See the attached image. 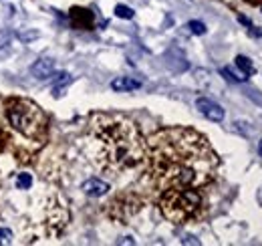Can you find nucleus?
Segmentation results:
<instances>
[{
  "mask_svg": "<svg viewBox=\"0 0 262 246\" xmlns=\"http://www.w3.org/2000/svg\"><path fill=\"white\" fill-rule=\"evenodd\" d=\"M220 73H222V75H224V77H226L228 81H234V83H242V81H244L242 77H236V75H234V73H232V71H230L228 67H224V69H222Z\"/></svg>",
  "mask_w": 262,
  "mask_h": 246,
  "instance_id": "16",
  "label": "nucleus"
},
{
  "mask_svg": "<svg viewBox=\"0 0 262 246\" xmlns=\"http://www.w3.org/2000/svg\"><path fill=\"white\" fill-rule=\"evenodd\" d=\"M8 40H10V34H8L6 30H2V32H0V46L8 44Z\"/></svg>",
  "mask_w": 262,
  "mask_h": 246,
  "instance_id": "17",
  "label": "nucleus"
},
{
  "mask_svg": "<svg viewBox=\"0 0 262 246\" xmlns=\"http://www.w3.org/2000/svg\"><path fill=\"white\" fill-rule=\"evenodd\" d=\"M162 214L174 224L196 220L204 212V198L196 188H168L160 198Z\"/></svg>",
  "mask_w": 262,
  "mask_h": 246,
  "instance_id": "3",
  "label": "nucleus"
},
{
  "mask_svg": "<svg viewBox=\"0 0 262 246\" xmlns=\"http://www.w3.org/2000/svg\"><path fill=\"white\" fill-rule=\"evenodd\" d=\"M258 154H260V158H262V139H260V143H258Z\"/></svg>",
  "mask_w": 262,
  "mask_h": 246,
  "instance_id": "21",
  "label": "nucleus"
},
{
  "mask_svg": "<svg viewBox=\"0 0 262 246\" xmlns=\"http://www.w3.org/2000/svg\"><path fill=\"white\" fill-rule=\"evenodd\" d=\"M244 2H248V4H262V0H244Z\"/></svg>",
  "mask_w": 262,
  "mask_h": 246,
  "instance_id": "20",
  "label": "nucleus"
},
{
  "mask_svg": "<svg viewBox=\"0 0 262 246\" xmlns=\"http://www.w3.org/2000/svg\"><path fill=\"white\" fill-rule=\"evenodd\" d=\"M85 152L99 170L119 176L145 162L147 143L137 125L127 117L99 113L91 117Z\"/></svg>",
  "mask_w": 262,
  "mask_h": 246,
  "instance_id": "2",
  "label": "nucleus"
},
{
  "mask_svg": "<svg viewBox=\"0 0 262 246\" xmlns=\"http://www.w3.org/2000/svg\"><path fill=\"white\" fill-rule=\"evenodd\" d=\"M260 6H262V4H260Z\"/></svg>",
  "mask_w": 262,
  "mask_h": 246,
  "instance_id": "22",
  "label": "nucleus"
},
{
  "mask_svg": "<svg viewBox=\"0 0 262 246\" xmlns=\"http://www.w3.org/2000/svg\"><path fill=\"white\" fill-rule=\"evenodd\" d=\"M115 16L129 20V18H133V10H131L129 6H125V4H117V6H115Z\"/></svg>",
  "mask_w": 262,
  "mask_h": 246,
  "instance_id": "12",
  "label": "nucleus"
},
{
  "mask_svg": "<svg viewBox=\"0 0 262 246\" xmlns=\"http://www.w3.org/2000/svg\"><path fill=\"white\" fill-rule=\"evenodd\" d=\"M188 28H190L194 34H206V24L200 22V20H190V22H188Z\"/></svg>",
  "mask_w": 262,
  "mask_h": 246,
  "instance_id": "14",
  "label": "nucleus"
},
{
  "mask_svg": "<svg viewBox=\"0 0 262 246\" xmlns=\"http://www.w3.org/2000/svg\"><path fill=\"white\" fill-rule=\"evenodd\" d=\"M196 107H198V111H200L204 117H208L210 121H222V119H224V109H222L218 103H214L212 99L200 97V99L196 101Z\"/></svg>",
  "mask_w": 262,
  "mask_h": 246,
  "instance_id": "5",
  "label": "nucleus"
},
{
  "mask_svg": "<svg viewBox=\"0 0 262 246\" xmlns=\"http://www.w3.org/2000/svg\"><path fill=\"white\" fill-rule=\"evenodd\" d=\"M141 87V81L133 79V77H117L111 81V89L113 91H119V93H125V91H135Z\"/></svg>",
  "mask_w": 262,
  "mask_h": 246,
  "instance_id": "9",
  "label": "nucleus"
},
{
  "mask_svg": "<svg viewBox=\"0 0 262 246\" xmlns=\"http://www.w3.org/2000/svg\"><path fill=\"white\" fill-rule=\"evenodd\" d=\"M182 244H196V246H200V240H196L194 236H184Z\"/></svg>",
  "mask_w": 262,
  "mask_h": 246,
  "instance_id": "18",
  "label": "nucleus"
},
{
  "mask_svg": "<svg viewBox=\"0 0 262 246\" xmlns=\"http://www.w3.org/2000/svg\"><path fill=\"white\" fill-rule=\"evenodd\" d=\"M117 244H135V242H133V240H131V238H129V236H127V238H125V240H119V242H117Z\"/></svg>",
  "mask_w": 262,
  "mask_h": 246,
  "instance_id": "19",
  "label": "nucleus"
},
{
  "mask_svg": "<svg viewBox=\"0 0 262 246\" xmlns=\"http://www.w3.org/2000/svg\"><path fill=\"white\" fill-rule=\"evenodd\" d=\"M71 81H73V77H71L69 73H61V75L57 77V83H55V87H52V91H55V97H57V95H61V91H63V89H65V87H67Z\"/></svg>",
  "mask_w": 262,
  "mask_h": 246,
  "instance_id": "11",
  "label": "nucleus"
},
{
  "mask_svg": "<svg viewBox=\"0 0 262 246\" xmlns=\"http://www.w3.org/2000/svg\"><path fill=\"white\" fill-rule=\"evenodd\" d=\"M236 67L242 71V75H246V77H250V75H254V65H252V61L248 59V57H244V55H238L236 57Z\"/></svg>",
  "mask_w": 262,
  "mask_h": 246,
  "instance_id": "10",
  "label": "nucleus"
},
{
  "mask_svg": "<svg viewBox=\"0 0 262 246\" xmlns=\"http://www.w3.org/2000/svg\"><path fill=\"white\" fill-rule=\"evenodd\" d=\"M12 242V232L8 228H0V244H10Z\"/></svg>",
  "mask_w": 262,
  "mask_h": 246,
  "instance_id": "15",
  "label": "nucleus"
},
{
  "mask_svg": "<svg viewBox=\"0 0 262 246\" xmlns=\"http://www.w3.org/2000/svg\"><path fill=\"white\" fill-rule=\"evenodd\" d=\"M6 117L10 125L24 137L40 141L46 135V115L44 111L28 99H8Z\"/></svg>",
  "mask_w": 262,
  "mask_h": 246,
  "instance_id": "4",
  "label": "nucleus"
},
{
  "mask_svg": "<svg viewBox=\"0 0 262 246\" xmlns=\"http://www.w3.org/2000/svg\"><path fill=\"white\" fill-rule=\"evenodd\" d=\"M71 22L75 28L89 30V28H93V12L87 8H73L71 10Z\"/></svg>",
  "mask_w": 262,
  "mask_h": 246,
  "instance_id": "7",
  "label": "nucleus"
},
{
  "mask_svg": "<svg viewBox=\"0 0 262 246\" xmlns=\"http://www.w3.org/2000/svg\"><path fill=\"white\" fill-rule=\"evenodd\" d=\"M30 73L36 77V79H48L52 77V73H55V61H52L50 57H40L34 61V65L30 67Z\"/></svg>",
  "mask_w": 262,
  "mask_h": 246,
  "instance_id": "6",
  "label": "nucleus"
},
{
  "mask_svg": "<svg viewBox=\"0 0 262 246\" xmlns=\"http://www.w3.org/2000/svg\"><path fill=\"white\" fill-rule=\"evenodd\" d=\"M151 180L157 188H204L214 182L220 160L210 141L188 127L155 131L147 141Z\"/></svg>",
  "mask_w": 262,
  "mask_h": 246,
  "instance_id": "1",
  "label": "nucleus"
},
{
  "mask_svg": "<svg viewBox=\"0 0 262 246\" xmlns=\"http://www.w3.org/2000/svg\"><path fill=\"white\" fill-rule=\"evenodd\" d=\"M81 190L87 196H91V198H101V196H105V194L109 192V184L103 182V180H97V178H91V180L83 182Z\"/></svg>",
  "mask_w": 262,
  "mask_h": 246,
  "instance_id": "8",
  "label": "nucleus"
},
{
  "mask_svg": "<svg viewBox=\"0 0 262 246\" xmlns=\"http://www.w3.org/2000/svg\"><path fill=\"white\" fill-rule=\"evenodd\" d=\"M30 186H32L30 174H20V176L16 178V188H18V190H28Z\"/></svg>",
  "mask_w": 262,
  "mask_h": 246,
  "instance_id": "13",
  "label": "nucleus"
}]
</instances>
